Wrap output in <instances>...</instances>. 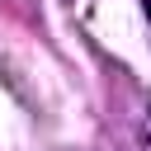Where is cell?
I'll return each instance as SVG.
<instances>
[{
  "instance_id": "cell-2",
  "label": "cell",
  "mask_w": 151,
  "mask_h": 151,
  "mask_svg": "<svg viewBox=\"0 0 151 151\" xmlns=\"http://www.w3.org/2000/svg\"><path fill=\"white\" fill-rule=\"evenodd\" d=\"M146 14H151V0H146Z\"/></svg>"
},
{
  "instance_id": "cell-1",
  "label": "cell",
  "mask_w": 151,
  "mask_h": 151,
  "mask_svg": "<svg viewBox=\"0 0 151 151\" xmlns=\"http://www.w3.org/2000/svg\"><path fill=\"white\" fill-rule=\"evenodd\" d=\"M146 151H151V118H146Z\"/></svg>"
}]
</instances>
